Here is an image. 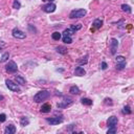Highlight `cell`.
<instances>
[{"instance_id": "7402d4cb", "label": "cell", "mask_w": 134, "mask_h": 134, "mask_svg": "<svg viewBox=\"0 0 134 134\" xmlns=\"http://www.w3.org/2000/svg\"><path fill=\"white\" fill-rule=\"evenodd\" d=\"M122 113L124 114H131L132 113V111H131V108H130V106H125L124 108H122Z\"/></svg>"}, {"instance_id": "8992f818", "label": "cell", "mask_w": 134, "mask_h": 134, "mask_svg": "<svg viewBox=\"0 0 134 134\" xmlns=\"http://www.w3.org/2000/svg\"><path fill=\"white\" fill-rule=\"evenodd\" d=\"M12 34H13V37H15V38H17V39H24L25 37H26L25 34L22 32V30H20L19 28H17V27L14 28Z\"/></svg>"}, {"instance_id": "2e32d148", "label": "cell", "mask_w": 134, "mask_h": 134, "mask_svg": "<svg viewBox=\"0 0 134 134\" xmlns=\"http://www.w3.org/2000/svg\"><path fill=\"white\" fill-rule=\"evenodd\" d=\"M28 124H29V119H28L27 117H25V116H22V117L20 118V125H21L22 127L27 126Z\"/></svg>"}, {"instance_id": "d6986e66", "label": "cell", "mask_w": 134, "mask_h": 134, "mask_svg": "<svg viewBox=\"0 0 134 134\" xmlns=\"http://www.w3.org/2000/svg\"><path fill=\"white\" fill-rule=\"evenodd\" d=\"M82 104L86 105V106H91V105H92V101H91L90 99L83 98V99H82Z\"/></svg>"}, {"instance_id": "603a6c76", "label": "cell", "mask_w": 134, "mask_h": 134, "mask_svg": "<svg viewBox=\"0 0 134 134\" xmlns=\"http://www.w3.org/2000/svg\"><path fill=\"white\" fill-rule=\"evenodd\" d=\"M122 11H124V12H127V13H131L132 12V10H131V6L130 5H128V4H122Z\"/></svg>"}, {"instance_id": "30bf717a", "label": "cell", "mask_w": 134, "mask_h": 134, "mask_svg": "<svg viewBox=\"0 0 134 134\" xmlns=\"http://www.w3.org/2000/svg\"><path fill=\"white\" fill-rule=\"evenodd\" d=\"M85 75H86V70L84 69V67L79 66V67L76 68V70H75V76H84Z\"/></svg>"}, {"instance_id": "8d00e7d4", "label": "cell", "mask_w": 134, "mask_h": 134, "mask_svg": "<svg viewBox=\"0 0 134 134\" xmlns=\"http://www.w3.org/2000/svg\"><path fill=\"white\" fill-rule=\"evenodd\" d=\"M42 1H46V0H42Z\"/></svg>"}, {"instance_id": "d4e9b609", "label": "cell", "mask_w": 134, "mask_h": 134, "mask_svg": "<svg viewBox=\"0 0 134 134\" xmlns=\"http://www.w3.org/2000/svg\"><path fill=\"white\" fill-rule=\"evenodd\" d=\"M56 49H57V51H58V52L62 53V55H65V53L67 52V49L65 47H63V46H59V47H57Z\"/></svg>"}, {"instance_id": "ffe728a7", "label": "cell", "mask_w": 134, "mask_h": 134, "mask_svg": "<svg viewBox=\"0 0 134 134\" xmlns=\"http://www.w3.org/2000/svg\"><path fill=\"white\" fill-rule=\"evenodd\" d=\"M63 42L65 44L72 43V38H71V36H63Z\"/></svg>"}, {"instance_id": "d590c367", "label": "cell", "mask_w": 134, "mask_h": 134, "mask_svg": "<svg viewBox=\"0 0 134 134\" xmlns=\"http://www.w3.org/2000/svg\"><path fill=\"white\" fill-rule=\"evenodd\" d=\"M49 1H50V2H52V1H53V0H49Z\"/></svg>"}, {"instance_id": "484cf974", "label": "cell", "mask_w": 134, "mask_h": 134, "mask_svg": "<svg viewBox=\"0 0 134 134\" xmlns=\"http://www.w3.org/2000/svg\"><path fill=\"white\" fill-rule=\"evenodd\" d=\"M125 67H126V61L121 62V63H117V65H116V69L117 70H122Z\"/></svg>"}, {"instance_id": "f1b7e54d", "label": "cell", "mask_w": 134, "mask_h": 134, "mask_svg": "<svg viewBox=\"0 0 134 134\" xmlns=\"http://www.w3.org/2000/svg\"><path fill=\"white\" fill-rule=\"evenodd\" d=\"M70 28L72 30H75V32H76V30H79V29H81L82 28V25L81 24H73V25H71Z\"/></svg>"}, {"instance_id": "ac0fdd59", "label": "cell", "mask_w": 134, "mask_h": 134, "mask_svg": "<svg viewBox=\"0 0 134 134\" xmlns=\"http://www.w3.org/2000/svg\"><path fill=\"white\" fill-rule=\"evenodd\" d=\"M51 38H52L53 40H56V41H59V40L62 38V34L59 33V32H55L52 35H51Z\"/></svg>"}, {"instance_id": "44dd1931", "label": "cell", "mask_w": 134, "mask_h": 134, "mask_svg": "<svg viewBox=\"0 0 134 134\" xmlns=\"http://www.w3.org/2000/svg\"><path fill=\"white\" fill-rule=\"evenodd\" d=\"M73 34H76L75 30H72L71 28H67L63 32V36H72Z\"/></svg>"}, {"instance_id": "ba28073f", "label": "cell", "mask_w": 134, "mask_h": 134, "mask_svg": "<svg viewBox=\"0 0 134 134\" xmlns=\"http://www.w3.org/2000/svg\"><path fill=\"white\" fill-rule=\"evenodd\" d=\"M117 46H118V41L116 39H111L110 42V47H111V53L112 55H115L116 50H117Z\"/></svg>"}, {"instance_id": "277c9868", "label": "cell", "mask_w": 134, "mask_h": 134, "mask_svg": "<svg viewBox=\"0 0 134 134\" xmlns=\"http://www.w3.org/2000/svg\"><path fill=\"white\" fill-rule=\"evenodd\" d=\"M5 84H6V87L8 89L14 91V92H19L20 91V88L18 85L15 84L13 81H11V80H5Z\"/></svg>"}, {"instance_id": "74e56055", "label": "cell", "mask_w": 134, "mask_h": 134, "mask_svg": "<svg viewBox=\"0 0 134 134\" xmlns=\"http://www.w3.org/2000/svg\"><path fill=\"white\" fill-rule=\"evenodd\" d=\"M0 50H1V48H0Z\"/></svg>"}, {"instance_id": "e0dca14e", "label": "cell", "mask_w": 134, "mask_h": 134, "mask_svg": "<svg viewBox=\"0 0 134 134\" xmlns=\"http://www.w3.org/2000/svg\"><path fill=\"white\" fill-rule=\"evenodd\" d=\"M69 92L71 93V94H79L80 93V89H79V87L78 86H71L70 87V89H69Z\"/></svg>"}, {"instance_id": "836d02e7", "label": "cell", "mask_w": 134, "mask_h": 134, "mask_svg": "<svg viewBox=\"0 0 134 134\" xmlns=\"http://www.w3.org/2000/svg\"><path fill=\"white\" fill-rule=\"evenodd\" d=\"M105 103H106V104H110V105H112L111 99H105Z\"/></svg>"}, {"instance_id": "7c38bea8", "label": "cell", "mask_w": 134, "mask_h": 134, "mask_svg": "<svg viewBox=\"0 0 134 134\" xmlns=\"http://www.w3.org/2000/svg\"><path fill=\"white\" fill-rule=\"evenodd\" d=\"M67 102H62V103H58V108H66V107H68L69 105H71V103H72V99H66Z\"/></svg>"}, {"instance_id": "9a60e30c", "label": "cell", "mask_w": 134, "mask_h": 134, "mask_svg": "<svg viewBox=\"0 0 134 134\" xmlns=\"http://www.w3.org/2000/svg\"><path fill=\"white\" fill-rule=\"evenodd\" d=\"M93 27L94 28H101L102 25H103V20L102 19H95L94 21H93Z\"/></svg>"}, {"instance_id": "6da1fadb", "label": "cell", "mask_w": 134, "mask_h": 134, "mask_svg": "<svg viewBox=\"0 0 134 134\" xmlns=\"http://www.w3.org/2000/svg\"><path fill=\"white\" fill-rule=\"evenodd\" d=\"M50 96V92L47 90H42V91H39L37 94L34 96V101L36 103H40L42 101H45L46 99H48Z\"/></svg>"}, {"instance_id": "cb8c5ba5", "label": "cell", "mask_w": 134, "mask_h": 134, "mask_svg": "<svg viewBox=\"0 0 134 134\" xmlns=\"http://www.w3.org/2000/svg\"><path fill=\"white\" fill-rule=\"evenodd\" d=\"M8 58H10V53L8 52H4L3 55H2V57H1V59H0V62H6L7 60H8Z\"/></svg>"}, {"instance_id": "f546056e", "label": "cell", "mask_w": 134, "mask_h": 134, "mask_svg": "<svg viewBox=\"0 0 134 134\" xmlns=\"http://www.w3.org/2000/svg\"><path fill=\"white\" fill-rule=\"evenodd\" d=\"M116 131H117V129H116V126L114 127H109V130L107 131L108 134H112V133H116Z\"/></svg>"}, {"instance_id": "3957f363", "label": "cell", "mask_w": 134, "mask_h": 134, "mask_svg": "<svg viewBox=\"0 0 134 134\" xmlns=\"http://www.w3.org/2000/svg\"><path fill=\"white\" fill-rule=\"evenodd\" d=\"M5 70H6L8 73H15L16 71L18 70V66H17V64L14 61H10L6 64V66H5Z\"/></svg>"}, {"instance_id": "4dcf8cb0", "label": "cell", "mask_w": 134, "mask_h": 134, "mask_svg": "<svg viewBox=\"0 0 134 134\" xmlns=\"http://www.w3.org/2000/svg\"><path fill=\"white\" fill-rule=\"evenodd\" d=\"M115 60H116V62H117V63H121V62H125V61H126V58H125V57H122V56H117Z\"/></svg>"}, {"instance_id": "e575fe53", "label": "cell", "mask_w": 134, "mask_h": 134, "mask_svg": "<svg viewBox=\"0 0 134 134\" xmlns=\"http://www.w3.org/2000/svg\"><path fill=\"white\" fill-rule=\"evenodd\" d=\"M2 99H3V96H2V95H0V101H2Z\"/></svg>"}, {"instance_id": "7a4b0ae2", "label": "cell", "mask_w": 134, "mask_h": 134, "mask_svg": "<svg viewBox=\"0 0 134 134\" xmlns=\"http://www.w3.org/2000/svg\"><path fill=\"white\" fill-rule=\"evenodd\" d=\"M87 14V11L84 8H79V10H73L69 14L70 19H76V18H82Z\"/></svg>"}, {"instance_id": "83f0119b", "label": "cell", "mask_w": 134, "mask_h": 134, "mask_svg": "<svg viewBox=\"0 0 134 134\" xmlns=\"http://www.w3.org/2000/svg\"><path fill=\"white\" fill-rule=\"evenodd\" d=\"M87 58H88V56L86 55L84 57V58H81L80 60H78V63L79 64H86L87 62H88V60H87Z\"/></svg>"}, {"instance_id": "1f68e13d", "label": "cell", "mask_w": 134, "mask_h": 134, "mask_svg": "<svg viewBox=\"0 0 134 134\" xmlns=\"http://www.w3.org/2000/svg\"><path fill=\"white\" fill-rule=\"evenodd\" d=\"M5 119H6V115H5L4 113H1V114H0V122H4Z\"/></svg>"}, {"instance_id": "5bb4252c", "label": "cell", "mask_w": 134, "mask_h": 134, "mask_svg": "<svg viewBox=\"0 0 134 134\" xmlns=\"http://www.w3.org/2000/svg\"><path fill=\"white\" fill-rule=\"evenodd\" d=\"M15 79H16V81H17V84H20V85H25V84H26V81H25V79L23 78V76H16Z\"/></svg>"}, {"instance_id": "52a82bcc", "label": "cell", "mask_w": 134, "mask_h": 134, "mask_svg": "<svg viewBox=\"0 0 134 134\" xmlns=\"http://www.w3.org/2000/svg\"><path fill=\"white\" fill-rule=\"evenodd\" d=\"M46 122L50 125H59L63 122V117H59V116H55V117L46 118Z\"/></svg>"}, {"instance_id": "8fae6325", "label": "cell", "mask_w": 134, "mask_h": 134, "mask_svg": "<svg viewBox=\"0 0 134 134\" xmlns=\"http://www.w3.org/2000/svg\"><path fill=\"white\" fill-rule=\"evenodd\" d=\"M5 134H15L16 133V127L14 125H8L4 130Z\"/></svg>"}, {"instance_id": "4316f807", "label": "cell", "mask_w": 134, "mask_h": 134, "mask_svg": "<svg viewBox=\"0 0 134 134\" xmlns=\"http://www.w3.org/2000/svg\"><path fill=\"white\" fill-rule=\"evenodd\" d=\"M20 7H21V3H20L18 0H14V2H13V8H15V10H19Z\"/></svg>"}, {"instance_id": "4fadbf2b", "label": "cell", "mask_w": 134, "mask_h": 134, "mask_svg": "<svg viewBox=\"0 0 134 134\" xmlns=\"http://www.w3.org/2000/svg\"><path fill=\"white\" fill-rule=\"evenodd\" d=\"M40 111H41L42 113H49L50 111H51V106L49 104H44V105H42V107H41V109H40Z\"/></svg>"}, {"instance_id": "d6a6232c", "label": "cell", "mask_w": 134, "mask_h": 134, "mask_svg": "<svg viewBox=\"0 0 134 134\" xmlns=\"http://www.w3.org/2000/svg\"><path fill=\"white\" fill-rule=\"evenodd\" d=\"M107 67H108V65H107L106 62H102V63H101V68H102V69L105 70V69H107Z\"/></svg>"}, {"instance_id": "5b68a950", "label": "cell", "mask_w": 134, "mask_h": 134, "mask_svg": "<svg viewBox=\"0 0 134 134\" xmlns=\"http://www.w3.org/2000/svg\"><path fill=\"white\" fill-rule=\"evenodd\" d=\"M42 8H43V11L45 13H53L57 8V5L55 3H52V2H49V3L45 4Z\"/></svg>"}, {"instance_id": "9c48e42d", "label": "cell", "mask_w": 134, "mask_h": 134, "mask_svg": "<svg viewBox=\"0 0 134 134\" xmlns=\"http://www.w3.org/2000/svg\"><path fill=\"white\" fill-rule=\"evenodd\" d=\"M117 122H118V118L116 117V116L112 115V116H110V117L108 118L107 125H108V127H114V126L117 125Z\"/></svg>"}]
</instances>
